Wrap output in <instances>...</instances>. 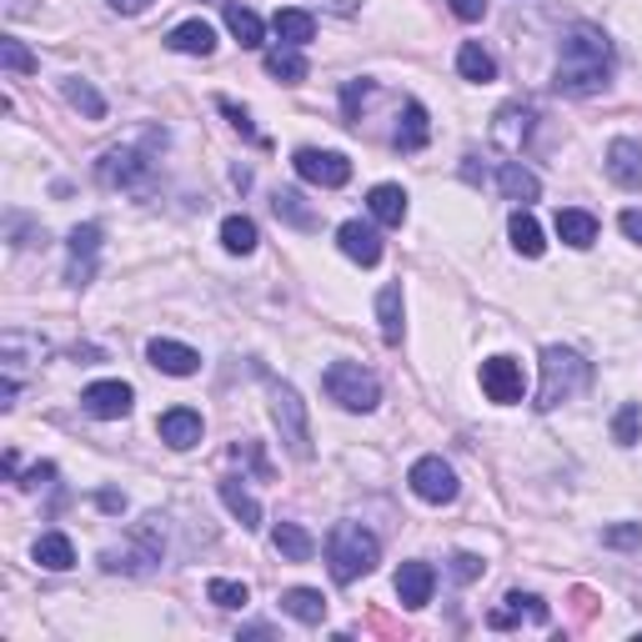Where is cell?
Here are the masks:
<instances>
[{
  "label": "cell",
  "mask_w": 642,
  "mask_h": 642,
  "mask_svg": "<svg viewBox=\"0 0 642 642\" xmlns=\"http://www.w3.org/2000/svg\"><path fill=\"white\" fill-rule=\"evenodd\" d=\"M612 81V41L597 25H572L558 60V91L562 95H597Z\"/></svg>",
  "instance_id": "obj_1"
},
{
  "label": "cell",
  "mask_w": 642,
  "mask_h": 642,
  "mask_svg": "<svg viewBox=\"0 0 642 642\" xmlns=\"http://www.w3.org/2000/svg\"><path fill=\"white\" fill-rule=\"evenodd\" d=\"M377 562H381V542L362 523H336L332 527V537H326V568H332V577L342 587L367 577Z\"/></svg>",
  "instance_id": "obj_2"
},
{
  "label": "cell",
  "mask_w": 642,
  "mask_h": 642,
  "mask_svg": "<svg viewBox=\"0 0 642 642\" xmlns=\"http://www.w3.org/2000/svg\"><path fill=\"white\" fill-rule=\"evenodd\" d=\"M593 367H587L572 346H548L542 352V387H537V412H552V406L572 402V397L587 387Z\"/></svg>",
  "instance_id": "obj_3"
},
{
  "label": "cell",
  "mask_w": 642,
  "mask_h": 642,
  "mask_svg": "<svg viewBox=\"0 0 642 642\" xmlns=\"http://www.w3.org/2000/svg\"><path fill=\"white\" fill-rule=\"evenodd\" d=\"M326 397H332L342 412H371L381 402V381L371 377L362 362H332L326 367Z\"/></svg>",
  "instance_id": "obj_4"
},
{
  "label": "cell",
  "mask_w": 642,
  "mask_h": 642,
  "mask_svg": "<svg viewBox=\"0 0 642 642\" xmlns=\"http://www.w3.org/2000/svg\"><path fill=\"white\" fill-rule=\"evenodd\" d=\"M272 416H276V427H282L286 452L297 457V462H311V427H307V406H301V397L291 392V387H282V381L272 387Z\"/></svg>",
  "instance_id": "obj_5"
},
{
  "label": "cell",
  "mask_w": 642,
  "mask_h": 642,
  "mask_svg": "<svg viewBox=\"0 0 642 642\" xmlns=\"http://www.w3.org/2000/svg\"><path fill=\"white\" fill-rule=\"evenodd\" d=\"M291 167H297L301 181L326 186V191H336V186H346V181H352V161H346L342 151H317V146H301Z\"/></svg>",
  "instance_id": "obj_6"
},
{
  "label": "cell",
  "mask_w": 642,
  "mask_h": 642,
  "mask_svg": "<svg viewBox=\"0 0 642 642\" xmlns=\"http://www.w3.org/2000/svg\"><path fill=\"white\" fill-rule=\"evenodd\" d=\"M406 482H412V492L422 502H432V507H442V502H457V472L442 462V457H422V462H412Z\"/></svg>",
  "instance_id": "obj_7"
},
{
  "label": "cell",
  "mask_w": 642,
  "mask_h": 642,
  "mask_svg": "<svg viewBox=\"0 0 642 642\" xmlns=\"http://www.w3.org/2000/svg\"><path fill=\"white\" fill-rule=\"evenodd\" d=\"M482 392H488L497 406L523 402V397H527V377H523V367H517L512 357H488V362H482Z\"/></svg>",
  "instance_id": "obj_8"
},
{
  "label": "cell",
  "mask_w": 642,
  "mask_h": 642,
  "mask_svg": "<svg viewBox=\"0 0 642 642\" xmlns=\"http://www.w3.org/2000/svg\"><path fill=\"white\" fill-rule=\"evenodd\" d=\"M131 402H136V392L126 381H91L81 392V406L91 416H101V422H121V416L131 412Z\"/></svg>",
  "instance_id": "obj_9"
},
{
  "label": "cell",
  "mask_w": 642,
  "mask_h": 642,
  "mask_svg": "<svg viewBox=\"0 0 642 642\" xmlns=\"http://www.w3.org/2000/svg\"><path fill=\"white\" fill-rule=\"evenodd\" d=\"M95 176H101V186H136V181L151 176V161L141 151H131V146H116V151L101 156Z\"/></svg>",
  "instance_id": "obj_10"
},
{
  "label": "cell",
  "mask_w": 642,
  "mask_h": 642,
  "mask_svg": "<svg viewBox=\"0 0 642 642\" xmlns=\"http://www.w3.org/2000/svg\"><path fill=\"white\" fill-rule=\"evenodd\" d=\"M66 247H71V266H66V276H71V286H85L91 282V272H95V251H101V227H95V221L76 227Z\"/></svg>",
  "instance_id": "obj_11"
},
{
  "label": "cell",
  "mask_w": 642,
  "mask_h": 642,
  "mask_svg": "<svg viewBox=\"0 0 642 642\" xmlns=\"http://www.w3.org/2000/svg\"><path fill=\"white\" fill-rule=\"evenodd\" d=\"M607 176L618 181L622 191H642V141H612L607 146Z\"/></svg>",
  "instance_id": "obj_12"
},
{
  "label": "cell",
  "mask_w": 642,
  "mask_h": 642,
  "mask_svg": "<svg viewBox=\"0 0 642 642\" xmlns=\"http://www.w3.org/2000/svg\"><path fill=\"white\" fill-rule=\"evenodd\" d=\"M146 357H151L156 371H167V377H196V371H202V357L181 342H167V336H156V342L146 346Z\"/></svg>",
  "instance_id": "obj_13"
},
{
  "label": "cell",
  "mask_w": 642,
  "mask_h": 642,
  "mask_svg": "<svg viewBox=\"0 0 642 642\" xmlns=\"http://www.w3.org/2000/svg\"><path fill=\"white\" fill-rule=\"evenodd\" d=\"M336 247H342V256H352L357 266H377L381 262V237L367 227V221H342Z\"/></svg>",
  "instance_id": "obj_14"
},
{
  "label": "cell",
  "mask_w": 642,
  "mask_h": 642,
  "mask_svg": "<svg viewBox=\"0 0 642 642\" xmlns=\"http://www.w3.org/2000/svg\"><path fill=\"white\" fill-rule=\"evenodd\" d=\"M532 136V106H502L497 121H492V141L502 146V151H523V141Z\"/></svg>",
  "instance_id": "obj_15"
},
{
  "label": "cell",
  "mask_w": 642,
  "mask_h": 642,
  "mask_svg": "<svg viewBox=\"0 0 642 642\" xmlns=\"http://www.w3.org/2000/svg\"><path fill=\"white\" fill-rule=\"evenodd\" d=\"M432 587H437L432 562H402V572H397V597H402V607H427Z\"/></svg>",
  "instance_id": "obj_16"
},
{
  "label": "cell",
  "mask_w": 642,
  "mask_h": 642,
  "mask_svg": "<svg viewBox=\"0 0 642 642\" xmlns=\"http://www.w3.org/2000/svg\"><path fill=\"white\" fill-rule=\"evenodd\" d=\"M161 442L176 447V452H191L196 442H202V412H191V406H171L161 416Z\"/></svg>",
  "instance_id": "obj_17"
},
{
  "label": "cell",
  "mask_w": 642,
  "mask_h": 642,
  "mask_svg": "<svg viewBox=\"0 0 642 642\" xmlns=\"http://www.w3.org/2000/svg\"><path fill=\"white\" fill-rule=\"evenodd\" d=\"M156 527H161V517H146V527H141L146 542H156V537H151ZM151 562H161V548H141V552H116V548H111L106 558H101V568H106V572H146Z\"/></svg>",
  "instance_id": "obj_18"
},
{
  "label": "cell",
  "mask_w": 642,
  "mask_h": 642,
  "mask_svg": "<svg viewBox=\"0 0 642 642\" xmlns=\"http://www.w3.org/2000/svg\"><path fill=\"white\" fill-rule=\"evenodd\" d=\"M406 301H402V286H381V297H377V321H381V342L387 346H397L402 342V332H406Z\"/></svg>",
  "instance_id": "obj_19"
},
{
  "label": "cell",
  "mask_w": 642,
  "mask_h": 642,
  "mask_svg": "<svg viewBox=\"0 0 642 642\" xmlns=\"http://www.w3.org/2000/svg\"><path fill=\"white\" fill-rule=\"evenodd\" d=\"M497 186H502V196H507V202H523V206L542 196V181H537L523 161H502V167H497Z\"/></svg>",
  "instance_id": "obj_20"
},
{
  "label": "cell",
  "mask_w": 642,
  "mask_h": 642,
  "mask_svg": "<svg viewBox=\"0 0 642 642\" xmlns=\"http://www.w3.org/2000/svg\"><path fill=\"white\" fill-rule=\"evenodd\" d=\"M523 618H532V622H548V607L537 603L532 593H507V607H492L488 612V628H512V622H523Z\"/></svg>",
  "instance_id": "obj_21"
},
{
  "label": "cell",
  "mask_w": 642,
  "mask_h": 642,
  "mask_svg": "<svg viewBox=\"0 0 642 642\" xmlns=\"http://www.w3.org/2000/svg\"><path fill=\"white\" fill-rule=\"evenodd\" d=\"M167 46L176 50V56H211V50H216V31L206 21H181L176 31L167 36Z\"/></svg>",
  "instance_id": "obj_22"
},
{
  "label": "cell",
  "mask_w": 642,
  "mask_h": 642,
  "mask_svg": "<svg viewBox=\"0 0 642 642\" xmlns=\"http://www.w3.org/2000/svg\"><path fill=\"white\" fill-rule=\"evenodd\" d=\"M367 211L377 216L381 227H402V221H406V191L392 186V181H381V186H371Z\"/></svg>",
  "instance_id": "obj_23"
},
{
  "label": "cell",
  "mask_w": 642,
  "mask_h": 642,
  "mask_svg": "<svg viewBox=\"0 0 642 642\" xmlns=\"http://www.w3.org/2000/svg\"><path fill=\"white\" fill-rule=\"evenodd\" d=\"M272 548L282 552L286 562H311V552H317V537H311L301 523H276Z\"/></svg>",
  "instance_id": "obj_24"
},
{
  "label": "cell",
  "mask_w": 642,
  "mask_h": 642,
  "mask_svg": "<svg viewBox=\"0 0 642 642\" xmlns=\"http://www.w3.org/2000/svg\"><path fill=\"white\" fill-rule=\"evenodd\" d=\"M221 502H227V512L237 517L241 527H247V532H256V527H262V507H256V497L241 488V477H227V482H221Z\"/></svg>",
  "instance_id": "obj_25"
},
{
  "label": "cell",
  "mask_w": 642,
  "mask_h": 642,
  "mask_svg": "<svg viewBox=\"0 0 642 642\" xmlns=\"http://www.w3.org/2000/svg\"><path fill=\"white\" fill-rule=\"evenodd\" d=\"M432 136V121H427V106L422 101H406L402 111V126H397V151H422Z\"/></svg>",
  "instance_id": "obj_26"
},
{
  "label": "cell",
  "mask_w": 642,
  "mask_h": 642,
  "mask_svg": "<svg viewBox=\"0 0 642 642\" xmlns=\"http://www.w3.org/2000/svg\"><path fill=\"white\" fill-rule=\"evenodd\" d=\"M558 237L568 241V247L587 251L597 241V216L593 211H577V206H568V211H558Z\"/></svg>",
  "instance_id": "obj_27"
},
{
  "label": "cell",
  "mask_w": 642,
  "mask_h": 642,
  "mask_svg": "<svg viewBox=\"0 0 642 642\" xmlns=\"http://www.w3.org/2000/svg\"><path fill=\"white\" fill-rule=\"evenodd\" d=\"M262 60H266V76H276V81H286V85L307 81V56H301V46H272Z\"/></svg>",
  "instance_id": "obj_28"
},
{
  "label": "cell",
  "mask_w": 642,
  "mask_h": 642,
  "mask_svg": "<svg viewBox=\"0 0 642 642\" xmlns=\"http://www.w3.org/2000/svg\"><path fill=\"white\" fill-rule=\"evenodd\" d=\"M272 31L282 46H311V41H317V21H311L307 11H276Z\"/></svg>",
  "instance_id": "obj_29"
},
{
  "label": "cell",
  "mask_w": 642,
  "mask_h": 642,
  "mask_svg": "<svg viewBox=\"0 0 642 642\" xmlns=\"http://www.w3.org/2000/svg\"><path fill=\"white\" fill-rule=\"evenodd\" d=\"M282 612H291L297 622L317 628V622L326 618V597H321L317 587H291V593H282Z\"/></svg>",
  "instance_id": "obj_30"
},
{
  "label": "cell",
  "mask_w": 642,
  "mask_h": 642,
  "mask_svg": "<svg viewBox=\"0 0 642 642\" xmlns=\"http://www.w3.org/2000/svg\"><path fill=\"white\" fill-rule=\"evenodd\" d=\"M507 237H512V247L523 251V256H542L548 251V241H542V227H537V216L527 211H512V221H507Z\"/></svg>",
  "instance_id": "obj_31"
},
{
  "label": "cell",
  "mask_w": 642,
  "mask_h": 642,
  "mask_svg": "<svg viewBox=\"0 0 642 642\" xmlns=\"http://www.w3.org/2000/svg\"><path fill=\"white\" fill-rule=\"evenodd\" d=\"M36 562L46 572H71L76 568V548H71V537L66 532H46L36 542Z\"/></svg>",
  "instance_id": "obj_32"
},
{
  "label": "cell",
  "mask_w": 642,
  "mask_h": 642,
  "mask_svg": "<svg viewBox=\"0 0 642 642\" xmlns=\"http://www.w3.org/2000/svg\"><path fill=\"white\" fill-rule=\"evenodd\" d=\"M227 31L241 41L247 50H256L266 41V25H262V15L256 11H247V5H227Z\"/></svg>",
  "instance_id": "obj_33"
},
{
  "label": "cell",
  "mask_w": 642,
  "mask_h": 642,
  "mask_svg": "<svg viewBox=\"0 0 642 642\" xmlns=\"http://www.w3.org/2000/svg\"><path fill=\"white\" fill-rule=\"evenodd\" d=\"M221 247H227L231 256H251V251H256V221H251V216H227V221H221Z\"/></svg>",
  "instance_id": "obj_34"
},
{
  "label": "cell",
  "mask_w": 642,
  "mask_h": 642,
  "mask_svg": "<svg viewBox=\"0 0 642 642\" xmlns=\"http://www.w3.org/2000/svg\"><path fill=\"white\" fill-rule=\"evenodd\" d=\"M457 71H462V81H492V76H497V60L488 56V50L477 46V41H467L462 50H457Z\"/></svg>",
  "instance_id": "obj_35"
},
{
  "label": "cell",
  "mask_w": 642,
  "mask_h": 642,
  "mask_svg": "<svg viewBox=\"0 0 642 642\" xmlns=\"http://www.w3.org/2000/svg\"><path fill=\"white\" fill-rule=\"evenodd\" d=\"M60 91H66V101H71L76 111H85L91 121L106 116V101H101V91H95L91 81H81V76H71V81H60Z\"/></svg>",
  "instance_id": "obj_36"
},
{
  "label": "cell",
  "mask_w": 642,
  "mask_h": 642,
  "mask_svg": "<svg viewBox=\"0 0 642 642\" xmlns=\"http://www.w3.org/2000/svg\"><path fill=\"white\" fill-rule=\"evenodd\" d=\"M272 211L282 216V221H291V227H301V231L317 227V211H307V206H301V191H276Z\"/></svg>",
  "instance_id": "obj_37"
},
{
  "label": "cell",
  "mask_w": 642,
  "mask_h": 642,
  "mask_svg": "<svg viewBox=\"0 0 642 642\" xmlns=\"http://www.w3.org/2000/svg\"><path fill=\"white\" fill-rule=\"evenodd\" d=\"M206 597H211L216 607H227V612H237V607L251 603L247 583H231V577H211V583H206Z\"/></svg>",
  "instance_id": "obj_38"
},
{
  "label": "cell",
  "mask_w": 642,
  "mask_h": 642,
  "mask_svg": "<svg viewBox=\"0 0 642 642\" xmlns=\"http://www.w3.org/2000/svg\"><path fill=\"white\" fill-rule=\"evenodd\" d=\"M0 66H5L11 76H31V71L41 66V60L31 56V50H25L21 41H0Z\"/></svg>",
  "instance_id": "obj_39"
},
{
  "label": "cell",
  "mask_w": 642,
  "mask_h": 642,
  "mask_svg": "<svg viewBox=\"0 0 642 642\" xmlns=\"http://www.w3.org/2000/svg\"><path fill=\"white\" fill-rule=\"evenodd\" d=\"M638 427H642V416H638V406H632V402L612 416V437H618L622 447H632V442H638Z\"/></svg>",
  "instance_id": "obj_40"
},
{
  "label": "cell",
  "mask_w": 642,
  "mask_h": 642,
  "mask_svg": "<svg viewBox=\"0 0 642 642\" xmlns=\"http://www.w3.org/2000/svg\"><path fill=\"white\" fill-rule=\"evenodd\" d=\"M607 548H642V523H622V527H607L603 532Z\"/></svg>",
  "instance_id": "obj_41"
},
{
  "label": "cell",
  "mask_w": 642,
  "mask_h": 642,
  "mask_svg": "<svg viewBox=\"0 0 642 642\" xmlns=\"http://www.w3.org/2000/svg\"><path fill=\"white\" fill-rule=\"evenodd\" d=\"M367 95H371V81H352V85H346V91H342L346 121H357V106H362V101H367Z\"/></svg>",
  "instance_id": "obj_42"
},
{
  "label": "cell",
  "mask_w": 642,
  "mask_h": 642,
  "mask_svg": "<svg viewBox=\"0 0 642 642\" xmlns=\"http://www.w3.org/2000/svg\"><path fill=\"white\" fill-rule=\"evenodd\" d=\"M477 572H482V558H472V552H457V558H452V577H457V583H472Z\"/></svg>",
  "instance_id": "obj_43"
},
{
  "label": "cell",
  "mask_w": 642,
  "mask_h": 642,
  "mask_svg": "<svg viewBox=\"0 0 642 642\" xmlns=\"http://www.w3.org/2000/svg\"><path fill=\"white\" fill-rule=\"evenodd\" d=\"M447 5H452L457 21H482L488 15V0H447Z\"/></svg>",
  "instance_id": "obj_44"
},
{
  "label": "cell",
  "mask_w": 642,
  "mask_h": 642,
  "mask_svg": "<svg viewBox=\"0 0 642 642\" xmlns=\"http://www.w3.org/2000/svg\"><path fill=\"white\" fill-rule=\"evenodd\" d=\"M50 477H56V467H50V462H41V467H31V472L21 477V488H25V492H36V488H46Z\"/></svg>",
  "instance_id": "obj_45"
},
{
  "label": "cell",
  "mask_w": 642,
  "mask_h": 642,
  "mask_svg": "<svg viewBox=\"0 0 642 642\" xmlns=\"http://www.w3.org/2000/svg\"><path fill=\"white\" fill-rule=\"evenodd\" d=\"M622 237L642 241V206H632V211H622Z\"/></svg>",
  "instance_id": "obj_46"
},
{
  "label": "cell",
  "mask_w": 642,
  "mask_h": 642,
  "mask_svg": "<svg viewBox=\"0 0 642 642\" xmlns=\"http://www.w3.org/2000/svg\"><path fill=\"white\" fill-rule=\"evenodd\" d=\"M106 5H111V11H121V15H141L151 0H106Z\"/></svg>",
  "instance_id": "obj_47"
},
{
  "label": "cell",
  "mask_w": 642,
  "mask_h": 642,
  "mask_svg": "<svg viewBox=\"0 0 642 642\" xmlns=\"http://www.w3.org/2000/svg\"><path fill=\"white\" fill-rule=\"evenodd\" d=\"M101 507H106V512H121V507H126V497H121V492H101Z\"/></svg>",
  "instance_id": "obj_48"
}]
</instances>
